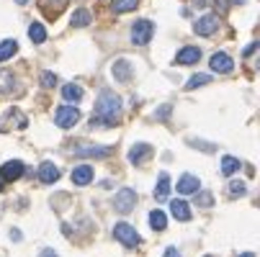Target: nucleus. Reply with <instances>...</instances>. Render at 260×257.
Returning <instances> with one entry per match:
<instances>
[{"label": "nucleus", "mask_w": 260, "mask_h": 257, "mask_svg": "<svg viewBox=\"0 0 260 257\" xmlns=\"http://www.w3.org/2000/svg\"><path fill=\"white\" fill-rule=\"evenodd\" d=\"M121 119V98L111 90H103L95 100V116H93V126L103 124V126H116Z\"/></svg>", "instance_id": "nucleus-1"}, {"label": "nucleus", "mask_w": 260, "mask_h": 257, "mask_svg": "<svg viewBox=\"0 0 260 257\" xmlns=\"http://www.w3.org/2000/svg\"><path fill=\"white\" fill-rule=\"evenodd\" d=\"M152 36H155V23H152V21L142 18V21H137V23L132 26V42H134L137 47L150 44V39H152Z\"/></svg>", "instance_id": "nucleus-2"}, {"label": "nucleus", "mask_w": 260, "mask_h": 257, "mask_svg": "<svg viewBox=\"0 0 260 257\" xmlns=\"http://www.w3.org/2000/svg\"><path fill=\"white\" fill-rule=\"evenodd\" d=\"M78 121H80V111L75 105H62V108L54 111V124L59 129H70V126H75Z\"/></svg>", "instance_id": "nucleus-3"}, {"label": "nucleus", "mask_w": 260, "mask_h": 257, "mask_svg": "<svg viewBox=\"0 0 260 257\" xmlns=\"http://www.w3.org/2000/svg\"><path fill=\"white\" fill-rule=\"evenodd\" d=\"M114 237H116L124 247H137V244L142 242V237L137 234V229H134L132 224H124V222H119V224L114 227Z\"/></svg>", "instance_id": "nucleus-4"}, {"label": "nucleus", "mask_w": 260, "mask_h": 257, "mask_svg": "<svg viewBox=\"0 0 260 257\" xmlns=\"http://www.w3.org/2000/svg\"><path fill=\"white\" fill-rule=\"evenodd\" d=\"M216 31H219V16L216 13H206V16L196 18V23H193V33H199V36H211Z\"/></svg>", "instance_id": "nucleus-5"}, {"label": "nucleus", "mask_w": 260, "mask_h": 257, "mask_svg": "<svg viewBox=\"0 0 260 257\" xmlns=\"http://www.w3.org/2000/svg\"><path fill=\"white\" fill-rule=\"evenodd\" d=\"M134 203H137V193H134L132 188L119 191V193H116V198H114V208H116L119 213H129V211L134 208Z\"/></svg>", "instance_id": "nucleus-6"}, {"label": "nucleus", "mask_w": 260, "mask_h": 257, "mask_svg": "<svg viewBox=\"0 0 260 257\" xmlns=\"http://www.w3.org/2000/svg\"><path fill=\"white\" fill-rule=\"evenodd\" d=\"M209 64H211V69H214V72H221V75H227V72H232V69H235L232 57H230V54H224V52H216V54L209 59Z\"/></svg>", "instance_id": "nucleus-7"}, {"label": "nucleus", "mask_w": 260, "mask_h": 257, "mask_svg": "<svg viewBox=\"0 0 260 257\" xmlns=\"http://www.w3.org/2000/svg\"><path fill=\"white\" fill-rule=\"evenodd\" d=\"M150 157H152V146L150 144H142L139 141V144H134L132 150H129V162L132 165H144Z\"/></svg>", "instance_id": "nucleus-8"}, {"label": "nucleus", "mask_w": 260, "mask_h": 257, "mask_svg": "<svg viewBox=\"0 0 260 257\" xmlns=\"http://www.w3.org/2000/svg\"><path fill=\"white\" fill-rule=\"evenodd\" d=\"M23 175V162L21 160H11L3 165V170H0V180H6V182H13Z\"/></svg>", "instance_id": "nucleus-9"}, {"label": "nucleus", "mask_w": 260, "mask_h": 257, "mask_svg": "<svg viewBox=\"0 0 260 257\" xmlns=\"http://www.w3.org/2000/svg\"><path fill=\"white\" fill-rule=\"evenodd\" d=\"M75 155L78 157H108L111 155V146H93V144H78L75 146Z\"/></svg>", "instance_id": "nucleus-10"}, {"label": "nucleus", "mask_w": 260, "mask_h": 257, "mask_svg": "<svg viewBox=\"0 0 260 257\" xmlns=\"http://www.w3.org/2000/svg\"><path fill=\"white\" fill-rule=\"evenodd\" d=\"M39 180L44 182V186H52V182L59 180V167L54 162H42L39 165Z\"/></svg>", "instance_id": "nucleus-11"}, {"label": "nucleus", "mask_w": 260, "mask_h": 257, "mask_svg": "<svg viewBox=\"0 0 260 257\" xmlns=\"http://www.w3.org/2000/svg\"><path fill=\"white\" fill-rule=\"evenodd\" d=\"M201 59V49L199 47H183L178 54H175V62L178 64H196Z\"/></svg>", "instance_id": "nucleus-12"}, {"label": "nucleus", "mask_w": 260, "mask_h": 257, "mask_svg": "<svg viewBox=\"0 0 260 257\" xmlns=\"http://www.w3.org/2000/svg\"><path fill=\"white\" fill-rule=\"evenodd\" d=\"M178 193H180V196L199 193V177H196V175H183V177L178 180Z\"/></svg>", "instance_id": "nucleus-13"}, {"label": "nucleus", "mask_w": 260, "mask_h": 257, "mask_svg": "<svg viewBox=\"0 0 260 257\" xmlns=\"http://www.w3.org/2000/svg\"><path fill=\"white\" fill-rule=\"evenodd\" d=\"M111 72H114V78H116L119 83H129V80H132V64H129L126 59H116L114 67H111Z\"/></svg>", "instance_id": "nucleus-14"}, {"label": "nucleus", "mask_w": 260, "mask_h": 257, "mask_svg": "<svg viewBox=\"0 0 260 257\" xmlns=\"http://www.w3.org/2000/svg\"><path fill=\"white\" fill-rule=\"evenodd\" d=\"M90 180H93V167L90 165H78L75 170H72V182H75V186H88Z\"/></svg>", "instance_id": "nucleus-15"}, {"label": "nucleus", "mask_w": 260, "mask_h": 257, "mask_svg": "<svg viewBox=\"0 0 260 257\" xmlns=\"http://www.w3.org/2000/svg\"><path fill=\"white\" fill-rule=\"evenodd\" d=\"M170 213L178 218V222H188V218H191V208H188V203L180 201V198L170 201Z\"/></svg>", "instance_id": "nucleus-16"}, {"label": "nucleus", "mask_w": 260, "mask_h": 257, "mask_svg": "<svg viewBox=\"0 0 260 257\" xmlns=\"http://www.w3.org/2000/svg\"><path fill=\"white\" fill-rule=\"evenodd\" d=\"M93 21V13L88 11V8H78L75 13H72V18H70V23L75 26V28H83V26H88Z\"/></svg>", "instance_id": "nucleus-17"}, {"label": "nucleus", "mask_w": 260, "mask_h": 257, "mask_svg": "<svg viewBox=\"0 0 260 257\" xmlns=\"http://www.w3.org/2000/svg\"><path fill=\"white\" fill-rule=\"evenodd\" d=\"M168 193H170V177H168V172H160L157 186H155V198H157V201H165Z\"/></svg>", "instance_id": "nucleus-18"}, {"label": "nucleus", "mask_w": 260, "mask_h": 257, "mask_svg": "<svg viewBox=\"0 0 260 257\" xmlns=\"http://www.w3.org/2000/svg\"><path fill=\"white\" fill-rule=\"evenodd\" d=\"M62 98H64L67 103H78V100L83 98V88L75 85V83H70V85L62 88Z\"/></svg>", "instance_id": "nucleus-19"}, {"label": "nucleus", "mask_w": 260, "mask_h": 257, "mask_svg": "<svg viewBox=\"0 0 260 257\" xmlns=\"http://www.w3.org/2000/svg\"><path fill=\"white\" fill-rule=\"evenodd\" d=\"M28 36H31L34 44H44V42H47V28H44L42 23H31V26H28Z\"/></svg>", "instance_id": "nucleus-20"}, {"label": "nucleus", "mask_w": 260, "mask_h": 257, "mask_svg": "<svg viewBox=\"0 0 260 257\" xmlns=\"http://www.w3.org/2000/svg\"><path fill=\"white\" fill-rule=\"evenodd\" d=\"M139 0H114L111 3V11L114 13H129V11H137Z\"/></svg>", "instance_id": "nucleus-21"}, {"label": "nucleus", "mask_w": 260, "mask_h": 257, "mask_svg": "<svg viewBox=\"0 0 260 257\" xmlns=\"http://www.w3.org/2000/svg\"><path fill=\"white\" fill-rule=\"evenodd\" d=\"M150 227H152L155 232H162V229L168 227V216H165L160 208H155V211L150 213Z\"/></svg>", "instance_id": "nucleus-22"}, {"label": "nucleus", "mask_w": 260, "mask_h": 257, "mask_svg": "<svg viewBox=\"0 0 260 257\" xmlns=\"http://www.w3.org/2000/svg\"><path fill=\"white\" fill-rule=\"evenodd\" d=\"M39 3H42V8H44V13L49 18H57L59 16V8L64 6V0H39Z\"/></svg>", "instance_id": "nucleus-23"}, {"label": "nucleus", "mask_w": 260, "mask_h": 257, "mask_svg": "<svg viewBox=\"0 0 260 257\" xmlns=\"http://www.w3.org/2000/svg\"><path fill=\"white\" fill-rule=\"evenodd\" d=\"M16 52H18V44H16L13 39H6V42H0V62L11 59V57H13Z\"/></svg>", "instance_id": "nucleus-24"}, {"label": "nucleus", "mask_w": 260, "mask_h": 257, "mask_svg": "<svg viewBox=\"0 0 260 257\" xmlns=\"http://www.w3.org/2000/svg\"><path fill=\"white\" fill-rule=\"evenodd\" d=\"M240 170V160L237 157H221V175H232V172H237Z\"/></svg>", "instance_id": "nucleus-25"}, {"label": "nucleus", "mask_w": 260, "mask_h": 257, "mask_svg": "<svg viewBox=\"0 0 260 257\" xmlns=\"http://www.w3.org/2000/svg\"><path fill=\"white\" fill-rule=\"evenodd\" d=\"M209 83H211V78H209V75H193L188 83H185V88H188V90H196V88L209 85Z\"/></svg>", "instance_id": "nucleus-26"}, {"label": "nucleus", "mask_w": 260, "mask_h": 257, "mask_svg": "<svg viewBox=\"0 0 260 257\" xmlns=\"http://www.w3.org/2000/svg\"><path fill=\"white\" fill-rule=\"evenodd\" d=\"M11 88H13V75L8 69H0V93H6Z\"/></svg>", "instance_id": "nucleus-27"}, {"label": "nucleus", "mask_w": 260, "mask_h": 257, "mask_svg": "<svg viewBox=\"0 0 260 257\" xmlns=\"http://www.w3.org/2000/svg\"><path fill=\"white\" fill-rule=\"evenodd\" d=\"M245 191H247L245 182H240V180H232V182H230V193H232L235 198H237V196H245Z\"/></svg>", "instance_id": "nucleus-28"}, {"label": "nucleus", "mask_w": 260, "mask_h": 257, "mask_svg": "<svg viewBox=\"0 0 260 257\" xmlns=\"http://www.w3.org/2000/svg\"><path fill=\"white\" fill-rule=\"evenodd\" d=\"M42 85L44 88H54L57 85V75H54V72H42Z\"/></svg>", "instance_id": "nucleus-29"}, {"label": "nucleus", "mask_w": 260, "mask_h": 257, "mask_svg": "<svg viewBox=\"0 0 260 257\" xmlns=\"http://www.w3.org/2000/svg\"><path fill=\"white\" fill-rule=\"evenodd\" d=\"M170 111H173V108H170V105H160L155 116H157L160 121H168V119H170Z\"/></svg>", "instance_id": "nucleus-30"}, {"label": "nucleus", "mask_w": 260, "mask_h": 257, "mask_svg": "<svg viewBox=\"0 0 260 257\" xmlns=\"http://www.w3.org/2000/svg\"><path fill=\"white\" fill-rule=\"evenodd\" d=\"M196 201H199L204 208H209V206L214 203V196H211V193H199V198H196Z\"/></svg>", "instance_id": "nucleus-31"}, {"label": "nucleus", "mask_w": 260, "mask_h": 257, "mask_svg": "<svg viewBox=\"0 0 260 257\" xmlns=\"http://www.w3.org/2000/svg\"><path fill=\"white\" fill-rule=\"evenodd\" d=\"M211 3H214L219 11H227V8H230V0H211Z\"/></svg>", "instance_id": "nucleus-32"}, {"label": "nucleus", "mask_w": 260, "mask_h": 257, "mask_svg": "<svg viewBox=\"0 0 260 257\" xmlns=\"http://www.w3.org/2000/svg\"><path fill=\"white\" fill-rule=\"evenodd\" d=\"M162 257H180V252H178V249H175V247H168V249H165V254H162Z\"/></svg>", "instance_id": "nucleus-33"}, {"label": "nucleus", "mask_w": 260, "mask_h": 257, "mask_svg": "<svg viewBox=\"0 0 260 257\" xmlns=\"http://www.w3.org/2000/svg\"><path fill=\"white\" fill-rule=\"evenodd\" d=\"M39 257H57V252H54V249H42Z\"/></svg>", "instance_id": "nucleus-34"}, {"label": "nucleus", "mask_w": 260, "mask_h": 257, "mask_svg": "<svg viewBox=\"0 0 260 257\" xmlns=\"http://www.w3.org/2000/svg\"><path fill=\"white\" fill-rule=\"evenodd\" d=\"M255 49H257V44H250V47H247V49H245V52H242V54H245V57H250V54H252V52H255Z\"/></svg>", "instance_id": "nucleus-35"}, {"label": "nucleus", "mask_w": 260, "mask_h": 257, "mask_svg": "<svg viewBox=\"0 0 260 257\" xmlns=\"http://www.w3.org/2000/svg\"><path fill=\"white\" fill-rule=\"evenodd\" d=\"M240 257H255V254H252V252H245V254H240Z\"/></svg>", "instance_id": "nucleus-36"}, {"label": "nucleus", "mask_w": 260, "mask_h": 257, "mask_svg": "<svg viewBox=\"0 0 260 257\" xmlns=\"http://www.w3.org/2000/svg\"><path fill=\"white\" fill-rule=\"evenodd\" d=\"M232 3H247V0H232Z\"/></svg>", "instance_id": "nucleus-37"}, {"label": "nucleus", "mask_w": 260, "mask_h": 257, "mask_svg": "<svg viewBox=\"0 0 260 257\" xmlns=\"http://www.w3.org/2000/svg\"><path fill=\"white\" fill-rule=\"evenodd\" d=\"M0 182H3V180H0Z\"/></svg>", "instance_id": "nucleus-38"}]
</instances>
